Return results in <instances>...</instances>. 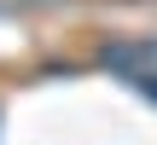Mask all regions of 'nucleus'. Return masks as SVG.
<instances>
[{"instance_id":"f03ea898","label":"nucleus","mask_w":157,"mask_h":145,"mask_svg":"<svg viewBox=\"0 0 157 145\" xmlns=\"http://www.w3.org/2000/svg\"><path fill=\"white\" fill-rule=\"evenodd\" d=\"M134 87H140V93H146V99H151V105H157V76H140Z\"/></svg>"},{"instance_id":"f257e3e1","label":"nucleus","mask_w":157,"mask_h":145,"mask_svg":"<svg viewBox=\"0 0 157 145\" xmlns=\"http://www.w3.org/2000/svg\"><path fill=\"white\" fill-rule=\"evenodd\" d=\"M99 58H105V70H122L128 81L157 76V41H111Z\"/></svg>"}]
</instances>
